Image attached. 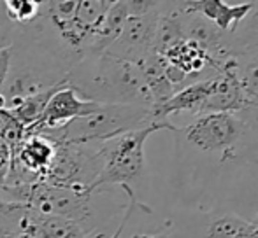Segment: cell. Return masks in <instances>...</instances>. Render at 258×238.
Returning <instances> with one entry per match:
<instances>
[{
    "label": "cell",
    "instance_id": "15",
    "mask_svg": "<svg viewBox=\"0 0 258 238\" xmlns=\"http://www.w3.org/2000/svg\"><path fill=\"white\" fill-rule=\"evenodd\" d=\"M228 49L232 58L258 49V0H251L249 13L228 32Z\"/></svg>",
    "mask_w": 258,
    "mask_h": 238
},
{
    "label": "cell",
    "instance_id": "8",
    "mask_svg": "<svg viewBox=\"0 0 258 238\" xmlns=\"http://www.w3.org/2000/svg\"><path fill=\"white\" fill-rule=\"evenodd\" d=\"M253 103L249 102L241 79L235 68V58H228L220 65L214 74V84L211 95L207 96L201 114L206 112H244L251 110Z\"/></svg>",
    "mask_w": 258,
    "mask_h": 238
},
{
    "label": "cell",
    "instance_id": "21",
    "mask_svg": "<svg viewBox=\"0 0 258 238\" xmlns=\"http://www.w3.org/2000/svg\"><path fill=\"white\" fill-rule=\"evenodd\" d=\"M11 160H13V151L7 146L6 140L0 137V187L6 184L7 174L11 168Z\"/></svg>",
    "mask_w": 258,
    "mask_h": 238
},
{
    "label": "cell",
    "instance_id": "18",
    "mask_svg": "<svg viewBox=\"0 0 258 238\" xmlns=\"http://www.w3.org/2000/svg\"><path fill=\"white\" fill-rule=\"evenodd\" d=\"M251 221L241 217L237 214H225L221 217L214 219L209 226H207L206 238H234L241 231H244Z\"/></svg>",
    "mask_w": 258,
    "mask_h": 238
},
{
    "label": "cell",
    "instance_id": "12",
    "mask_svg": "<svg viewBox=\"0 0 258 238\" xmlns=\"http://www.w3.org/2000/svg\"><path fill=\"white\" fill-rule=\"evenodd\" d=\"M88 233L90 229L83 224L61 215L41 214L30 207H27L25 212V235L39 238H85Z\"/></svg>",
    "mask_w": 258,
    "mask_h": 238
},
{
    "label": "cell",
    "instance_id": "2",
    "mask_svg": "<svg viewBox=\"0 0 258 238\" xmlns=\"http://www.w3.org/2000/svg\"><path fill=\"white\" fill-rule=\"evenodd\" d=\"M160 130L177 132V126L170 121H155L143 128L121 133L114 139L97 142L100 146V153L104 158L102 170L93 182L92 193L102 191L105 186L121 187L128 193L130 198L136 196L134 187L143 180L146 172V156L144 147L153 133Z\"/></svg>",
    "mask_w": 258,
    "mask_h": 238
},
{
    "label": "cell",
    "instance_id": "17",
    "mask_svg": "<svg viewBox=\"0 0 258 238\" xmlns=\"http://www.w3.org/2000/svg\"><path fill=\"white\" fill-rule=\"evenodd\" d=\"M235 68L241 84L248 95L253 109H258V49L235 58Z\"/></svg>",
    "mask_w": 258,
    "mask_h": 238
},
{
    "label": "cell",
    "instance_id": "11",
    "mask_svg": "<svg viewBox=\"0 0 258 238\" xmlns=\"http://www.w3.org/2000/svg\"><path fill=\"white\" fill-rule=\"evenodd\" d=\"M177 7L184 13L201 14L228 34L249 13L251 0L241 4H227L225 0H177Z\"/></svg>",
    "mask_w": 258,
    "mask_h": 238
},
{
    "label": "cell",
    "instance_id": "6",
    "mask_svg": "<svg viewBox=\"0 0 258 238\" xmlns=\"http://www.w3.org/2000/svg\"><path fill=\"white\" fill-rule=\"evenodd\" d=\"M158 13L144 14V16H128L119 30L118 37L109 44L105 53L126 61L137 63L146 55L153 51V41Z\"/></svg>",
    "mask_w": 258,
    "mask_h": 238
},
{
    "label": "cell",
    "instance_id": "9",
    "mask_svg": "<svg viewBox=\"0 0 258 238\" xmlns=\"http://www.w3.org/2000/svg\"><path fill=\"white\" fill-rule=\"evenodd\" d=\"M181 11V9H179ZM181 23H183L184 39L195 42L211 56L218 65L225 60L232 58L228 49V34L206 20L204 16L197 13H184L181 11Z\"/></svg>",
    "mask_w": 258,
    "mask_h": 238
},
{
    "label": "cell",
    "instance_id": "19",
    "mask_svg": "<svg viewBox=\"0 0 258 238\" xmlns=\"http://www.w3.org/2000/svg\"><path fill=\"white\" fill-rule=\"evenodd\" d=\"M27 126L20 121L9 109H0V137L7 142L11 151L25 139Z\"/></svg>",
    "mask_w": 258,
    "mask_h": 238
},
{
    "label": "cell",
    "instance_id": "4",
    "mask_svg": "<svg viewBox=\"0 0 258 238\" xmlns=\"http://www.w3.org/2000/svg\"><path fill=\"white\" fill-rule=\"evenodd\" d=\"M54 156L44 182L76 187L92 193L93 182L102 170L104 158L99 144L54 142ZM93 194V193H92Z\"/></svg>",
    "mask_w": 258,
    "mask_h": 238
},
{
    "label": "cell",
    "instance_id": "1",
    "mask_svg": "<svg viewBox=\"0 0 258 238\" xmlns=\"http://www.w3.org/2000/svg\"><path fill=\"white\" fill-rule=\"evenodd\" d=\"M67 82L86 100L99 103H134L153 109L137 63L109 55L88 53L67 72Z\"/></svg>",
    "mask_w": 258,
    "mask_h": 238
},
{
    "label": "cell",
    "instance_id": "7",
    "mask_svg": "<svg viewBox=\"0 0 258 238\" xmlns=\"http://www.w3.org/2000/svg\"><path fill=\"white\" fill-rule=\"evenodd\" d=\"M100 107L99 102L93 100H86L69 84L67 81L61 82L56 89L51 93L48 103H46L44 110L41 114V119L35 123L34 126L27 130L28 133H37L48 128H56L71 119L88 116V114L95 112Z\"/></svg>",
    "mask_w": 258,
    "mask_h": 238
},
{
    "label": "cell",
    "instance_id": "10",
    "mask_svg": "<svg viewBox=\"0 0 258 238\" xmlns=\"http://www.w3.org/2000/svg\"><path fill=\"white\" fill-rule=\"evenodd\" d=\"M214 84V74L206 79H199L190 84L183 86L167 102L153 109V117L156 121H169L174 114L181 112H191L194 116H199L204 107L207 96L211 95V89Z\"/></svg>",
    "mask_w": 258,
    "mask_h": 238
},
{
    "label": "cell",
    "instance_id": "13",
    "mask_svg": "<svg viewBox=\"0 0 258 238\" xmlns=\"http://www.w3.org/2000/svg\"><path fill=\"white\" fill-rule=\"evenodd\" d=\"M162 56L169 61V63L181 68V70L190 77V82L202 79L201 75L204 74L206 70L218 72V68H220V65L211 58L201 46L188 41V39H183L181 42H177L176 46H172V48L163 53Z\"/></svg>",
    "mask_w": 258,
    "mask_h": 238
},
{
    "label": "cell",
    "instance_id": "14",
    "mask_svg": "<svg viewBox=\"0 0 258 238\" xmlns=\"http://www.w3.org/2000/svg\"><path fill=\"white\" fill-rule=\"evenodd\" d=\"M143 79L148 86V91L153 100V109L158 105H162L163 102L170 98L176 91L170 81L165 75V58L158 53L151 51L150 55H146L143 60L137 61Z\"/></svg>",
    "mask_w": 258,
    "mask_h": 238
},
{
    "label": "cell",
    "instance_id": "5",
    "mask_svg": "<svg viewBox=\"0 0 258 238\" xmlns=\"http://www.w3.org/2000/svg\"><path fill=\"white\" fill-rule=\"evenodd\" d=\"M246 119L234 112H206L195 116L190 125L177 128L190 146L202 153H227L241 140Z\"/></svg>",
    "mask_w": 258,
    "mask_h": 238
},
{
    "label": "cell",
    "instance_id": "22",
    "mask_svg": "<svg viewBox=\"0 0 258 238\" xmlns=\"http://www.w3.org/2000/svg\"><path fill=\"white\" fill-rule=\"evenodd\" d=\"M11 65H13V48L0 49V91L4 89V84L9 77Z\"/></svg>",
    "mask_w": 258,
    "mask_h": 238
},
{
    "label": "cell",
    "instance_id": "24",
    "mask_svg": "<svg viewBox=\"0 0 258 238\" xmlns=\"http://www.w3.org/2000/svg\"><path fill=\"white\" fill-rule=\"evenodd\" d=\"M0 2H2V0H0Z\"/></svg>",
    "mask_w": 258,
    "mask_h": 238
},
{
    "label": "cell",
    "instance_id": "23",
    "mask_svg": "<svg viewBox=\"0 0 258 238\" xmlns=\"http://www.w3.org/2000/svg\"><path fill=\"white\" fill-rule=\"evenodd\" d=\"M251 222H253V224H255V226H256V229H258V212H256L255 219H253V221H251Z\"/></svg>",
    "mask_w": 258,
    "mask_h": 238
},
{
    "label": "cell",
    "instance_id": "20",
    "mask_svg": "<svg viewBox=\"0 0 258 238\" xmlns=\"http://www.w3.org/2000/svg\"><path fill=\"white\" fill-rule=\"evenodd\" d=\"M128 16H144V14L162 11L165 0H121Z\"/></svg>",
    "mask_w": 258,
    "mask_h": 238
},
{
    "label": "cell",
    "instance_id": "3",
    "mask_svg": "<svg viewBox=\"0 0 258 238\" xmlns=\"http://www.w3.org/2000/svg\"><path fill=\"white\" fill-rule=\"evenodd\" d=\"M153 109L134 103H100L95 112L71 119L56 128L42 130L54 142L97 144L153 123Z\"/></svg>",
    "mask_w": 258,
    "mask_h": 238
},
{
    "label": "cell",
    "instance_id": "16",
    "mask_svg": "<svg viewBox=\"0 0 258 238\" xmlns=\"http://www.w3.org/2000/svg\"><path fill=\"white\" fill-rule=\"evenodd\" d=\"M27 205L0 200V238H23Z\"/></svg>",
    "mask_w": 258,
    "mask_h": 238
}]
</instances>
